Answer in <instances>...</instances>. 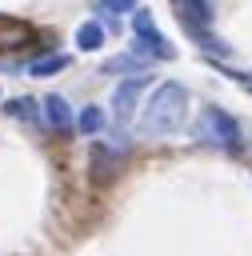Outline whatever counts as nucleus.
Returning <instances> with one entry per match:
<instances>
[{
	"label": "nucleus",
	"mask_w": 252,
	"mask_h": 256,
	"mask_svg": "<svg viewBox=\"0 0 252 256\" xmlns=\"http://www.w3.org/2000/svg\"><path fill=\"white\" fill-rule=\"evenodd\" d=\"M184 116H188V92H184V84L168 80V84H160V88L152 92V100L144 104L140 132H144V136H168V132H176V128L184 124Z\"/></svg>",
	"instance_id": "nucleus-1"
},
{
	"label": "nucleus",
	"mask_w": 252,
	"mask_h": 256,
	"mask_svg": "<svg viewBox=\"0 0 252 256\" xmlns=\"http://www.w3.org/2000/svg\"><path fill=\"white\" fill-rule=\"evenodd\" d=\"M196 140L200 144H212V148H224V152H240V124L224 112V108H200L196 116Z\"/></svg>",
	"instance_id": "nucleus-2"
},
{
	"label": "nucleus",
	"mask_w": 252,
	"mask_h": 256,
	"mask_svg": "<svg viewBox=\"0 0 252 256\" xmlns=\"http://www.w3.org/2000/svg\"><path fill=\"white\" fill-rule=\"evenodd\" d=\"M132 52H140V56H148V60H168L172 56V44L164 40V32L156 28V20L144 12V8H136V16H132Z\"/></svg>",
	"instance_id": "nucleus-3"
},
{
	"label": "nucleus",
	"mask_w": 252,
	"mask_h": 256,
	"mask_svg": "<svg viewBox=\"0 0 252 256\" xmlns=\"http://www.w3.org/2000/svg\"><path fill=\"white\" fill-rule=\"evenodd\" d=\"M148 88V76H132V80H124L116 92H112V116L120 120V124H128L132 116H136V104H140V92Z\"/></svg>",
	"instance_id": "nucleus-4"
},
{
	"label": "nucleus",
	"mask_w": 252,
	"mask_h": 256,
	"mask_svg": "<svg viewBox=\"0 0 252 256\" xmlns=\"http://www.w3.org/2000/svg\"><path fill=\"white\" fill-rule=\"evenodd\" d=\"M40 112H44V120H48L56 132H68V128H72V108H68V100H64V96L48 92V96H44V104H40Z\"/></svg>",
	"instance_id": "nucleus-5"
},
{
	"label": "nucleus",
	"mask_w": 252,
	"mask_h": 256,
	"mask_svg": "<svg viewBox=\"0 0 252 256\" xmlns=\"http://www.w3.org/2000/svg\"><path fill=\"white\" fill-rule=\"evenodd\" d=\"M124 156V148H108V144H96L92 148V176L96 180H112L116 176V160Z\"/></svg>",
	"instance_id": "nucleus-6"
},
{
	"label": "nucleus",
	"mask_w": 252,
	"mask_h": 256,
	"mask_svg": "<svg viewBox=\"0 0 252 256\" xmlns=\"http://www.w3.org/2000/svg\"><path fill=\"white\" fill-rule=\"evenodd\" d=\"M28 36H32V32H28V24L0 16V48H24V40H28Z\"/></svg>",
	"instance_id": "nucleus-7"
},
{
	"label": "nucleus",
	"mask_w": 252,
	"mask_h": 256,
	"mask_svg": "<svg viewBox=\"0 0 252 256\" xmlns=\"http://www.w3.org/2000/svg\"><path fill=\"white\" fill-rule=\"evenodd\" d=\"M76 44H80L84 52H96V48L104 44V28H100V24H92V20H88V24H80V32H76Z\"/></svg>",
	"instance_id": "nucleus-8"
},
{
	"label": "nucleus",
	"mask_w": 252,
	"mask_h": 256,
	"mask_svg": "<svg viewBox=\"0 0 252 256\" xmlns=\"http://www.w3.org/2000/svg\"><path fill=\"white\" fill-rule=\"evenodd\" d=\"M4 112H8V116H16V120H40V112H36V104H32L28 96L8 100V104H4Z\"/></svg>",
	"instance_id": "nucleus-9"
},
{
	"label": "nucleus",
	"mask_w": 252,
	"mask_h": 256,
	"mask_svg": "<svg viewBox=\"0 0 252 256\" xmlns=\"http://www.w3.org/2000/svg\"><path fill=\"white\" fill-rule=\"evenodd\" d=\"M100 124H104V112H100L96 104H88V108L80 112V120H76V128H80L84 136H92V132H100Z\"/></svg>",
	"instance_id": "nucleus-10"
},
{
	"label": "nucleus",
	"mask_w": 252,
	"mask_h": 256,
	"mask_svg": "<svg viewBox=\"0 0 252 256\" xmlns=\"http://www.w3.org/2000/svg\"><path fill=\"white\" fill-rule=\"evenodd\" d=\"M64 64H68V56H44V60H32L28 72H32V76H48V72H60Z\"/></svg>",
	"instance_id": "nucleus-11"
},
{
	"label": "nucleus",
	"mask_w": 252,
	"mask_h": 256,
	"mask_svg": "<svg viewBox=\"0 0 252 256\" xmlns=\"http://www.w3.org/2000/svg\"><path fill=\"white\" fill-rule=\"evenodd\" d=\"M104 12H136V0H100Z\"/></svg>",
	"instance_id": "nucleus-12"
}]
</instances>
